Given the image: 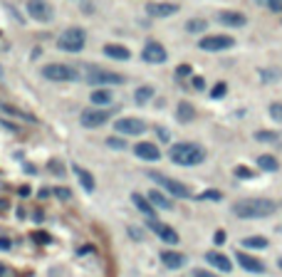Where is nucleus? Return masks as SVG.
Wrapping results in <instances>:
<instances>
[{
  "label": "nucleus",
  "instance_id": "obj_1",
  "mask_svg": "<svg viewBox=\"0 0 282 277\" xmlns=\"http://www.w3.org/2000/svg\"><path fill=\"white\" fill-rule=\"evenodd\" d=\"M277 210V203L270 198H240L233 203V215L243 218V220H258V218H267Z\"/></svg>",
  "mask_w": 282,
  "mask_h": 277
},
{
  "label": "nucleus",
  "instance_id": "obj_2",
  "mask_svg": "<svg viewBox=\"0 0 282 277\" xmlns=\"http://www.w3.org/2000/svg\"><path fill=\"white\" fill-rule=\"evenodd\" d=\"M168 156L178 166H198V163L206 161V149L201 144H193V141H181V144L171 146Z\"/></svg>",
  "mask_w": 282,
  "mask_h": 277
},
{
  "label": "nucleus",
  "instance_id": "obj_3",
  "mask_svg": "<svg viewBox=\"0 0 282 277\" xmlns=\"http://www.w3.org/2000/svg\"><path fill=\"white\" fill-rule=\"evenodd\" d=\"M146 176H149L154 183L161 186L166 193L176 196V198H193V193H191V188H188L186 183H181V181H176V178H171V176H166V173H159V171H149Z\"/></svg>",
  "mask_w": 282,
  "mask_h": 277
},
{
  "label": "nucleus",
  "instance_id": "obj_4",
  "mask_svg": "<svg viewBox=\"0 0 282 277\" xmlns=\"http://www.w3.org/2000/svg\"><path fill=\"white\" fill-rule=\"evenodd\" d=\"M87 42V32L82 27H67L60 37H57V47L62 52H82Z\"/></svg>",
  "mask_w": 282,
  "mask_h": 277
},
{
  "label": "nucleus",
  "instance_id": "obj_5",
  "mask_svg": "<svg viewBox=\"0 0 282 277\" xmlns=\"http://www.w3.org/2000/svg\"><path fill=\"white\" fill-rule=\"evenodd\" d=\"M42 77L50 82H74L79 79V72L72 65H62V62H50L42 67Z\"/></svg>",
  "mask_w": 282,
  "mask_h": 277
},
{
  "label": "nucleus",
  "instance_id": "obj_6",
  "mask_svg": "<svg viewBox=\"0 0 282 277\" xmlns=\"http://www.w3.org/2000/svg\"><path fill=\"white\" fill-rule=\"evenodd\" d=\"M87 82L92 84L94 89H102V87H109V84H124L126 77L119 74V72H107V69L92 67L89 74H87Z\"/></svg>",
  "mask_w": 282,
  "mask_h": 277
},
{
  "label": "nucleus",
  "instance_id": "obj_7",
  "mask_svg": "<svg viewBox=\"0 0 282 277\" xmlns=\"http://www.w3.org/2000/svg\"><path fill=\"white\" fill-rule=\"evenodd\" d=\"M109 116H112V109H99V107H94V109H84V112L79 114V124L87 126V129H99V126H104V124L109 121Z\"/></svg>",
  "mask_w": 282,
  "mask_h": 277
},
{
  "label": "nucleus",
  "instance_id": "obj_8",
  "mask_svg": "<svg viewBox=\"0 0 282 277\" xmlns=\"http://www.w3.org/2000/svg\"><path fill=\"white\" fill-rule=\"evenodd\" d=\"M141 57H144V62H149V65H164L166 60H168V52H166V47L161 45V42L149 40V42L144 45Z\"/></svg>",
  "mask_w": 282,
  "mask_h": 277
},
{
  "label": "nucleus",
  "instance_id": "obj_9",
  "mask_svg": "<svg viewBox=\"0 0 282 277\" xmlns=\"http://www.w3.org/2000/svg\"><path fill=\"white\" fill-rule=\"evenodd\" d=\"M114 129L119 134H126V136H141L146 131V124L141 119H136V116H124V119L114 121Z\"/></svg>",
  "mask_w": 282,
  "mask_h": 277
},
{
  "label": "nucleus",
  "instance_id": "obj_10",
  "mask_svg": "<svg viewBox=\"0 0 282 277\" xmlns=\"http://www.w3.org/2000/svg\"><path fill=\"white\" fill-rule=\"evenodd\" d=\"M27 13L37 23H50L55 18V10H52V5L47 0H27Z\"/></svg>",
  "mask_w": 282,
  "mask_h": 277
},
{
  "label": "nucleus",
  "instance_id": "obj_11",
  "mask_svg": "<svg viewBox=\"0 0 282 277\" xmlns=\"http://www.w3.org/2000/svg\"><path fill=\"white\" fill-rule=\"evenodd\" d=\"M198 45L206 52H220V50H230L235 45V40L228 35H208V37H201Z\"/></svg>",
  "mask_w": 282,
  "mask_h": 277
},
{
  "label": "nucleus",
  "instance_id": "obj_12",
  "mask_svg": "<svg viewBox=\"0 0 282 277\" xmlns=\"http://www.w3.org/2000/svg\"><path fill=\"white\" fill-rule=\"evenodd\" d=\"M146 13L151 15V18H171V15H176L178 13V5L176 3H146Z\"/></svg>",
  "mask_w": 282,
  "mask_h": 277
},
{
  "label": "nucleus",
  "instance_id": "obj_13",
  "mask_svg": "<svg viewBox=\"0 0 282 277\" xmlns=\"http://www.w3.org/2000/svg\"><path fill=\"white\" fill-rule=\"evenodd\" d=\"M134 156H139L141 161H159V159H161V151H159L156 144H151V141H141V144L134 146Z\"/></svg>",
  "mask_w": 282,
  "mask_h": 277
},
{
  "label": "nucleus",
  "instance_id": "obj_14",
  "mask_svg": "<svg viewBox=\"0 0 282 277\" xmlns=\"http://www.w3.org/2000/svg\"><path fill=\"white\" fill-rule=\"evenodd\" d=\"M149 228L156 233L164 243H168V245H176L178 243V233L173 230L171 225H166V223H161V220H149Z\"/></svg>",
  "mask_w": 282,
  "mask_h": 277
},
{
  "label": "nucleus",
  "instance_id": "obj_15",
  "mask_svg": "<svg viewBox=\"0 0 282 277\" xmlns=\"http://www.w3.org/2000/svg\"><path fill=\"white\" fill-rule=\"evenodd\" d=\"M235 257H238V265H240L243 270L255 272V275H262V272H265V262L258 260V257H253V255H248V253H238Z\"/></svg>",
  "mask_w": 282,
  "mask_h": 277
},
{
  "label": "nucleus",
  "instance_id": "obj_16",
  "mask_svg": "<svg viewBox=\"0 0 282 277\" xmlns=\"http://www.w3.org/2000/svg\"><path fill=\"white\" fill-rule=\"evenodd\" d=\"M206 262H208L211 267H215V270H220V272H230V270H233L230 257H225L223 253H215V250L206 253Z\"/></svg>",
  "mask_w": 282,
  "mask_h": 277
},
{
  "label": "nucleus",
  "instance_id": "obj_17",
  "mask_svg": "<svg viewBox=\"0 0 282 277\" xmlns=\"http://www.w3.org/2000/svg\"><path fill=\"white\" fill-rule=\"evenodd\" d=\"M218 23L228 25V27H243V25L248 23V18H245L243 13H235V10H223V13L218 15Z\"/></svg>",
  "mask_w": 282,
  "mask_h": 277
},
{
  "label": "nucleus",
  "instance_id": "obj_18",
  "mask_svg": "<svg viewBox=\"0 0 282 277\" xmlns=\"http://www.w3.org/2000/svg\"><path fill=\"white\" fill-rule=\"evenodd\" d=\"M131 203L139 208L149 220H156V208L151 206V201H149L146 196H141V193H131Z\"/></svg>",
  "mask_w": 282,
  "mask_h": 277
},
{
  "label": "nucleus",
  "instance_id": "obj_19",
  "mask_svg": "<svg viewBox=\"0 0 282 277\" xmlns=\"http://www.w3.org/2000/svg\"><path fill=\"white\" fill-rule=\"evenodd\" d=\"M72 171H74V176H77V181L82 183V188L87 191V193H94V188H97V183H94V176L87 171V168H82V166H72Z\"/></svg>",
  "mask_w": 282,
  "mask_h": 277
},
{
  "label": "nucleus",
  "instance_id": "obj_20",
  "mask_svg": "<svg viewBox=\"0 0 282 277\" xmlns=\"http://www.w3.org/2000/svg\"><path fill=\"white\" fill-rule=\"evenodd\" d=\"M161 262H164L166 267H171V270H178V267L186 265V255L176 253V250H164L161 253Z\"/></svg>",
  "mask_w": 282,
  "mask_h": 277
},
{
  "label": "nucleus",
  "instance_id": "obj_21",
  "mask_svg": "<svg viewBox=\"0 0 282 277\" xmlns=\"http://www.w3.org/2000/svg\"><path fill=\"white\" fill-rule=\"evenodd\" d=\"M146 198L151 201V206H154V208H161V210H171V208H173V201L166 196L164 191H156V188H154V191H151Z\"/></svg>",
  "mask_w": 282,
  "mask_h": 277
},
{
  "label": "nucleus",
  "instance_id": "obj_22",
  "mask_svg": "<svg viewBox=\"0 0 282 277\" xmlns=\"http://www.w3.org/2000/svg\"><path fill=\"white\" fill-rule=\"evenodd\" d=\"M104 55L112 57V60H119V62H126L131 57L129 47H124V45H104Z\"/></svg>",
  "mask_w": 282,
  "mask_h": 277
},
{
  "label": "nucleus",
  "instance_id": "obj_23",
  "mask_svg": "<svg viewBox=\"0 0 282 277\" xmlns=\"http://www.w3.org/2000/svg\"><path fill=\"white\" fill-rule=\"evenodd\" d=\"M193 116H196L193 104H188V102H178V107H176V119H178L181 124H191V121H193Z\"/></svg>",
  "mask_w": 282,
  "mask_h": 277
},
{
  "label": "nucleus",
  "instance_id": "obj_24",
  "mask_svg": "<svg viewBox=\"0 0 282 277\" xmlns=\"http://www.w3.org/2000/svg\"><path fill=\"white\" fill-rule=\"evenodd\" d=\"M89 99H92L94 107H109V104L114 102V97H112V92H109V89H94Z\"/></svg>",
  "mask_w": 282,
  "mask_h": 277
},
{
  "label": "nucleus",
  "instance_id": "obj_25",
  "mask_svg": "<svg viewBox=\"0 0 282 277\" xmlns=\"http://www.w3.org/2000/svg\"><path fill=\"white\" fill-rule=\"evenodd\" d=\"M258 166L262 168V171H277L280 168V161L275 159V156H270V154H262V156H258Z\"/></svg>",
  "mask_w": 282,
  "mask_h": 277
},
{
  "label": "nucleus",
  "instance_id": "obj_26",
  "mask_svg": "<svg viewBox=\"0 0 282 277\" xmlns=\"http://www.w3.org/2000/svg\"><path fill=\"white\" fill-rule=\"evenodd\" d=\"M243 248L265 250V248H267V238H262V235H253V238H245V240H243Z\"/></svg>",
  "mask_w": 282,
  "mask_h": 277
},
{
  "label": "nucleus",
  "instance_id": "obj_27",
  "mask_svg": "<svg viewBox=\"0 0 282 277\" xmlns=\"http://www.w3.org/2000/svg\"><path fill=\"white\" fill-rule=\"evenodd\" d=\"M282 77V69L277 67H265V69H260V79L265 82V84H270V82H277Z\"/></svg>",
  "mask_w": 282,
  "mask_h": 277
},
{
  "label": "nucleus",
  "instance_id": "obj_28",
  "mask_svg": "<svg viewBox=\"0 0 282 277\" xmlns=\"http://www.w3.org/2000/svg\"><path fill=\"white\" fill-rule=\"evenodd\" d=\"M0 109H3L5 114H15V116H20V119L30 121V124H32V121H37V119H35L32 114H27V112H20V109H15V107H10V104H0Z\"/></svg>",
  "mask_w": 282,
  "mask_h": 277
},
{
  "label": "nucleus",
  "instance_id": "obj_29",
  "mask_svg": "<svg viewBox=\"0 0 282 277\" xmlns=\"http://www.w3.org/2000/svg\"><path fill=\"white\" fill-rule=\"evenodd\" d=\"M255 141L260 144H275V141H280V134H275V131H255Z\"/></svg>",
  "mask_w": 282,
  "mask_h": 277
},
{
  "label": "nucleus",
  "instance_id": "obj_30",
  "mask_svg": "<svg viewBox=\"0 0 282 277\" xmlns=\"http://www.w3.org/2000/svg\"><path fill=\"white\" fill-rule=\"evenodd\" d=\"M134 97H136L139 104H146V102L154 97V87H149V84H146V87H139V89L134 92Z\"/></svg>",
  "mask_w": 282,
  "mask_h": 277
},
{
  "label": "nucleus",
  "instance_id": "obj_31",
  "mask_svg": "<svg viewBox=\"0 0 282 277\" xmlns=\"http://www.w3.org/2000/svg\"><path fill=\"white\" fill-rule=\"evenodd\" d=\"M206 27H208V23H206V20H188V23H186L188 32H203Z\"/></svg>",
  "mask_w": 282,
  "mask_h": 277
},
{
  "label": "nucleus",
  "instance_id": "obj_32",
  "mask_svg": "<svg viewBox=\"0 0 282 277\" xmlns=\"http://www.w3.org/2000/svg\"><path fill=\"white\" fill-rule=\"evenodd\" d=\"M267 112H270V116H272L277 124H282V102H272Z\"/></svg>",
  "mask_w": 282,
  "mask_h": 277
},
{
  "label": "nucleus",
  "instance_id": "obj_33",
  "mask_svg": "<svg viewBox=\"0 0 282 277\" xmlns=\"http://www.w3.org/2000/svg\"><path fill=\"white\" fill-rule=\"evenodd\" d=\"M225 92H228V84H225V82H218V84L213 87L211 97H213V99H223V97H225Z\"/></svg>",
  "mask_w": 282,
  "mask_h": 277
},
{
  "label": "nucleus",
  "instance_id": "obj_34",
  "mask_svg": "<svg viewBox=\"0 0 282 277\" xmlns=\"http://www.w3.org/2000/svg\"><path fill=\"white\" fill-rule=\"evenodd\" d=\"M235 176H238V178H245V181H248V178H253L255 173H253V171H250L248 166H235Z\"/></svg>",
  "mask_w": 282,
  "mask_h": 277
},
{
  "label": "nucleus",
  "instance_id": "obj_35",
  "mask_svg": "<svg viewBox=\"0 0 282 277\" xmlns=\"http://www.w3.org/2000/svg\"><path fill=\"white\" fill-rule=\"evenodd\" d=\"M198 198H201V201H220L223 196H220V191H203Z\"/></svg>",
  "mask_w": 282,
  "mask_h": 277
},
{
  "label": "nucleus",
  "instance_id": "obj_36",
  "mask_svg": "<svg viewBox=\"0 0 282 277\" xmlns=\"http://www.w3.org/2000/svg\"><path fill=\"white\" fill-rule=\"evenodd\" d=\"M55 196H57V198H62V201H70L72 191L70 188H55Z\"/></svg>",
  "mask_w": 282,
  "mask_h": 277
},
{
  "label": "nucleus",
  "instance_id": "obj_37",
  "mask_svg": "<svg viewBox=\"0 0 282 277\" xmlns=\"http://www.w3.org/2000/svg\"><path fill=\"white\" fill-rule=\"evenodd\" d=\"M188 74H193V69L188 67V65H181V67L176 69V77H188Z\"/></svg>",
  "mask_w": 282,
  "mask_h": 277
},
{
  "label": "nucleus",
  "instance_id": "obj_38",
  "mask_svg": "<svg viewBox=\"0 0 282 277\" xmlns=\"http://www.w3.org/2000/svg\"><path fill=\"white\" fill-rule=\"evenodd\" d=\"M107 146H112V149H124V141L121 138H107Z\"/></svg>",
  "mask_w": 282,
  "mask_h": 277
},
{
  "label": "nucleus",
  "instance_id": "obj_39",
  "mask_svg": "<svg viewBox=\"0 0 282 277\" xmlns=\"http://www.w3.org/2000/svg\"><path fill=\"white\" fill-rule=\"evenodd\" d=\"M267 8H270L272 13H282V0H270V3H267Z\"/></svg>",
  "mask_w": 282,
  "mask_h": 277
},
{
  "label": "nucleus",
  "instance_id": "obj_40",
  "mask_svg": "<svg viewBox=\"0 0 282 277\" xmlns=\"http://www.w3.org/2000/svg\"><path fill=\"white\" fill-rule=\"evenodd\" d=\"M50 171H55L57 176H62V163L60 161H50Z\"/></svg>",
  "mask_w": 282,
  "mask_h": 277
},
{
  "label": "nucleus",
  "instance_id": "obj_41",
  "mask_svg": "<svg viewBox=\"0 0 282 277\" xmlns=\"http://www.w3.org/2000/svg\"><path fill=\"white\" fill-rule=\"evenodd\" d=\"M193 87H196V89H203V87H206L203 77H193Z\"/></svg>",
  "mask_w": 282,
  "mask_h": 277
},
{
  "label": "nucleus",
  "instance_id": "obj_42",
  "mask_svg": "<svg viewBox=\"0 0 282 277\" xmlns=\"http://www.w3.org/2000/svg\"><path fill=\"white\" fill-rule=\"evenodd\" d=\"M193 277H218V275H213V272H208V270H196Z\"/></svg>",
  "mask_w": 282,
  "mask_h": 277
},
{
  "label": "nucleus",
  "instance_id": "obj_43",
  "mask_svg": "<svg viewBox=\"0 0 282 277\" xmlns=\"http://www.w3.org/2000/svg\"><path fill=\"white\" fill-rule=\"evenodd\" d=\"M35 240H40V243H50L47 233H35Z\"/></svg>",
  "mask_w": 282,
  "mask_h": 277
},
{
  "label": "nucleus",
  "instance_id": "obj_44",
  "mask_svg": "<svg viewBox=\"0 0 282 277\" xmlns=\"http://www.w3.org/2000/svg\"><path fill=\"white\" fill-rule=\"evenodd\" d=\"M0 250H10V240L8 238H0Z\"/></svg>",
  "mask_w": 282,
  "mask_h": 277
},
{
  "label": "nucleus",
  "instance_id": "obj_45",
  "mask_svg": "<svg viewBox=\"0 0 282 277\" xmlns=\"http://www.w3.org/2000/svg\"><path fill=\"white\" fill-rule=\"evenodd\" d=\"M215 243H218V245H220V243H225V233H223V230L215 233Z\"/></svg>",
  "mask_w": 282,
  "mask_h": 277
},
{
  "label": "nucleus",
  "instance_id": "obj_46",
  "mask_svg": "<svg viewBox=\"0 0 282 277\" xmlns=\"http://www.w3.org/2000/svg\"><path fill=\"white\" fill-rule=\"evenodd\" d=\"M156 134H159L161 141H168V131H166V129H156Z\"/></svg>",
  "mask_w": 282,
  "mask_h": 277
},
{
  "label": "nucleus",
  "instance_id": "obj_47",
  "mask_svg": "<svg viewBox=\"0 0 282 277\" xmlns=\"http://www.w3.org/2000/svg\"><path fill=\"white\" fill-rule=\"evenodd\" d=\"M129 235H131V238H136V240H141V233L134 230V228H129Z\"/></svg>",
  "mask_w": 282,
  "mask_h": 277
},
{
  "label": "nucleus",
  "instance_id": "obj_48",
  "mask_svg": "<svg viewBox=\"0 0 282 277\" xmlns=\"http://www.w3.org/2000/svg\"><path fill=\"white\" fill-rule=\"evenodd\" d=\"M255 3H258V5H265V8H267V3H270V0H255Z\"/></svg>",
  "mask_w": 282,
  "mask_h": 277
},
{
  "label": "nucleus",
  "instance_id": "obj_49",
  "mask_svg": "<svg viewBox=\"0 0 282 277\" xmlns=\"http://www.w3.org/2000/svg\"><path fill=\"white\" fill-rule=\"evenodd\" d=\"M277 265H280V270H282V257H280V260H277Z\"/></svg>",
  "mask_w": 282,
  "mask_h": 277
},
{
  "label": "nucleus",
  "instance_id": "obj_50",
  "mask_svg": "<svg viewBox=\"0 0 282 277\" xmlns=\"http://www.w3.org/2000/svg\"><path fill=\"white\" fill-rule=\"evenodd\" d=\"M277 230H280V233H282V225H280V228H277Z\"/></svg>",
  "mask_w": 282,
  "mask_h": 277
}]
</instances>
